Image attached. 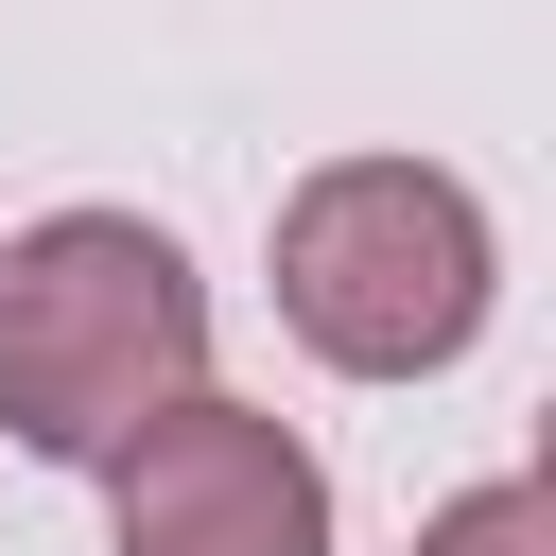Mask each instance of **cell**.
Returning a JSON list of instances; mask_svg holds the SVG:
<instances>
[{"label": "cell", "mask_w": 556, "mask_h": 556, "mask_svg": "<svg viewBox=\"0 0 556 556\" xmlns=\"http://www.w3.org/2000/svg\"><path fill=\"white\" fill-rule=\"evenodd\" d=\"M486 295H504V243H486L469 174H434V156H330V174L278 191V330L313 365L434 382V365H469Z\"/></svg>", "instance_id": "2"}, {"label": "cell", "mask_w": 556, "mask_h": 556, "mask_svg": "<svg viewBox=\"0 0 556 556\" xmlns=\"http://www.w3.org/2000/svg\"><path fill=\"white\" fill-rule=\"evenodd\" d=\"M104 539L122 556H330V469L261 400H156L104 452Z\"/></svg>", "instance_id": "3"}, {"label": "cell", "mask_w": 556, "mask_h": 556, "mask_svg": "<svg viewBox=\"0 0 556 556\" xmlns=\"http://www.w3.org/2000/svg\"><path fill=\"white\" fill-rule=\"evenodd\" d=\"M417 556H556V486L539 469H486V486H452L417 521Z\"/></svg>", "instance_id": "4"}, {"label": "cell", "mask_w": 556, "mask_h": 556, "mask_svg": "<svg viewBox=\"0 0 556 556\" xmlns=\"http://www.w3.org/2000/svg\"><path fill=\"white\" fill-rule=\"evenodd\" d=\"M208 382V278L139 208H52L0 243V434L52 469H104L156 400Z\"/></svg>", "instance_id": "1"}]
</instances>
